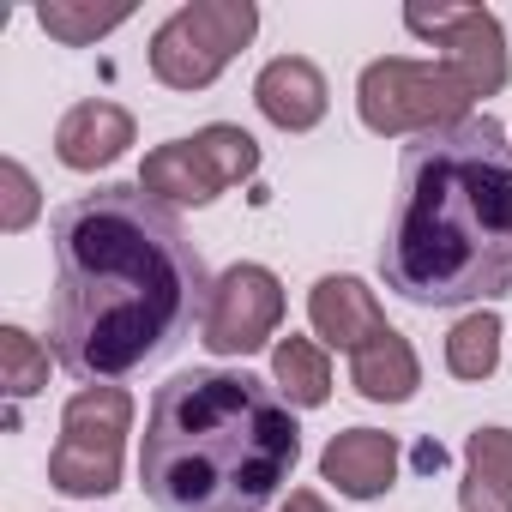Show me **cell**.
<instances>
[{
	"instance_id": "1",
	"label": "cell",
	"mask_w": 512,
	"mask_h": 512,
	"mask_svg": "<svg viewBox=\"0 0 512 512\" xmlns=\"http://www.w3.org/2000/svg\"><path fill=\"white\" fill-rule=\"evenodd\" d=\"M55 362L85 386H115L169 356L211 302V278L181 217L139 181H109L49 217Z\"/></svg>"
},
{
	"instance_id": "2",
	"label": "cell",
	"mask_w": 512,
	"mask_h": 512,
	"mask_svg": "<svg viewBox=\"0 0 512 512\" xmlns=\"http://www.w3.org/2000/svg\"><path fill=\"white\" fill-rule=\"evenodd\" d=\"M380 278L410 308L512 296V133L500 121L470 115L404 145Z\"/></svg>"
},
{
	"instance_id": "3",
	"label": "cell",
	"mask_w": 512,
	"mask_h": 512,
	"mask_svg": "<svg viewBox=\"0 0 512 512\" xmlns=\"http://www.w3.org/2000/svg\"><path fill=\"white\" fill-rule=\"evenodd\" d=\"M296 458V410L247 368H187L151 392L139 482L157 512H266Z\"/></svg>"
},
{
	"instance_id": "4",
	"label": "cell",
	"mask_w": 512,
	"mask_h": 512,
	"mask_svg": "<svg viewBox=\"0 0 512 512\" xmlns=\"http://www.w3.org/2000/svg\"><path fill=\"white\" fill-rule=\"evenodd\" d=\"M356 109H362V127L380 133V139H404V133L422 139V133H440V127L470 121V91L440 61L386 55V61L362 67Z\"/></svg>"
},
{
	"instance_id": "5",
	"label": "cell",
	"mask_w": 512,
	"mask_h": 512,
	"mask_svg": "<svg viewBox=\"0 0 512 512\" xmlns=\"http://www.w3.org/2000/svg\"><path fill=\"white\" fill-rule=\"evenodd\" d=\"M133 428V398L121 386H85L61 410V440L49 452V482L73 500H103L121 488V452Z\"/></svg>"
},
{
	"instance_id": "6",
	"label": "cell",
	"mask_w": 512,
	"mask_h": 512,
	"mask_svg": "<svg viewBox=\"0 0 512 512\" xmlns=\"http://www.w3.org/2000/svg\"><path fill=\"white\" fill-rule=\"evenodd\" d=\"M260 7L253 0H187L151 37V73L169 91H205L235 61V49L253 43Z\"/></svg>"
},
{
	"instance_id": "7",
	"label": "cell",
	"mask_w": 512,
	"mask_h": 512,
	"mask_svg": "<svg viewBox=\"0 0 512 512\" xmlns=\"http://www.w3.org/2000/svg\"><path fill=\"white\" fill-rule=\"evenodd\" d=\"M278 326H284V284H278V272L241 260L223 278H211V302H205V320H199V344L205 350L253 356V350L272 344Z\"/></svg>"
},
{
	"instance_id": "8",
	"label": "cell",
	"mask_w": 512,
	"mask_h": 512,
	"mask_svg": "<svg viewBox=\"0 0 512 512\" xmlns=\"http://www.w3.org/2000/svg\"><path fill=\"white\" fill-rule=\"evenodd\" d=\"M404 25L440 49V67L470 91V103L494 97L506 85V73H512L506 67V37H500V19L488 7H434V13L410 7Z\"/></svg>"
},
{
	"instance_id": "9",
	"label": "cell",
	"mask_w": 512,
	"mask_h": 512,
	"mask_svg": "<svg viewBox=\"0 0 512 512\" xmlns=\"http://www.w3.org/2000/svg\"><path fill=\"white\" fill-rule=\"evenodd\" d=\"M253 103H260V115L278 127V133H314L326 121V73L308 61V55H278L260 67V79H253Z\"/></svg>"
},
{
	"instance_id": "10",
	"label": "cell",
	"mask_w": 512,
	"mask_h": 512,
	"mask_svg": "<svg viewBox=\"0 0 512 512\" xmlns=\"http://www.w3.org/2000/svg\"><path fill=\"white\" fill-rule=\"evenodd\" d=\"M308 320H314V338H320L326 350H350V356L386 332L380 296H374L362 278H350V272H332V278L314 284V296H308Z\"/></svg>"
},
{
	"instance_id": "11",
	"label": "cell",
	"mask_w": 512,
	"mask_h": 512,
	"mask_svg": "<svg viewBox=\"0 0 512 512\" xmlns=\"http://www.w3.org/2000/svg\"><path fill=\"white\" fill-rule=\"evenodd\" d=\"M320 476L350 500H380L398 482V440L380 428H344L320 452Z\"/></svg>"
},
{
	"instance_id": "12",
	"label": "cell",
	"mask_w": 512,
	"mask_h": 512,
	"mask_svg": "<svg viewBox=\"0 0 512 512\" xmlns=\"http://www.w3.org/2000/svg\"><path fill=\"white\" fill-rule=\"evenodd\" d=\"M133 145V115L109 97H91V103H73L55 127V157L79 175H97L109 169L121 151Z\"/></svg>"
},
{
	"instance_id": "13",
	"label": "cell",
	"mask_w": 512,
	"mask_h": 512,
	"mask_svg": "<svg viewBox=\"0 0 512 512\" xmlns=\"http://www.w3.org/2000/svg\"><path fill=\"white\" fill-rule=\"evenodd\" d=\"M139 187L175 211V205H211V199L223 193V175H217L211 151H205L199 133H193V139L157 145V151L145 157V169H139Z\"/></svg>"
},
{
	"instance_id": "14",
	"label": "cell",
	"mask_w": 512,
	"mask_h": 512,
	"mask_svg": "<svg viewBox=\"0 0 512 512\" xmlns=\"http://www.w3.org/2000/svg\"><path fill=\"white\" fill-rule=\"evenodd\" d=\"M350 386H356L368 404H410L416 386H422V362H416L410 338L386 326L374 344H362V350L350 356Z\"/></svg>"
},
{
	"instance_id": "15",
	"label": "cell",
	"mask_w": 512,
	"mask_h": 512,
	"mask_svg": "<svg viewBox=\"0 0 512 512\" xmlns=\"http://www.w3.org/2000/svg\"><path fill=\"white\" fill-rule=\"evenodd\" d=\"M464 512H512V428H476L464 440Z\"/></svg>"
},
{
	"instance_id": "16",
	"label": "cell",
	"mask_w": 512,
	"mask_h": 512,
	"mask_svg": "<svg viewBox=\"0 0 512 512\" xmlns=\"http://www.w3.org/2000/svg\"><path fill=\"white\" fill-rule=\"evenodd\" d=\"M272 380H278V392H284V404L290 410H320L326 398H332V362H326V344H314V338H278V350H272Z\"/></svg>"
},
{
	"instance_id": "17",
	"label": "cell",
	"mask_w": 512,
	"mask_h": 512,
	"mask_svg": "<svg viewBox=\"0 0 512 512\" xmlns=\"http://www.w3.org/2000/svg\"><path fill=\"white\" fill-rule=\"evenodd\" d=\"M446 368L458 380H488L500 368V320L494 314H464L452 332H446Z\"/></svg>"
},
{
	"instance_id": "18",
	"label": "cell",
	"mask_w": 512,
	"mask_h": 512,
	"mask_svg": "<svg viewBox=\"0 0 512 512\" xmlns=\"http://www.w3.org/2000/svg\"><path fill=\"white\" fill-rule=\"evenodd\" d=\"M127 19H133V7H79V0H49V7H37V25L67 49H85V43L109 37Z\"/></svg>"
},
{
	"instance_id": "19",
	"label": "cell",
	"mask_w": 512,
	"mask_h": 512,
	"mask_svg": "<svg viewBox=\"0 0 512 512\" xmlns=\"http://www.w3.org/2000/svg\"><path fill=\"white\" fill-rule=\"evenodd\" d=\"M0 386L7 398H37L49 386V350L25 326H0Z\"/></svg>"
},
{
	"instance_id": "20",
	"label": "cell",
	"mask_w": 512,
	"mask_h": 512,
	"mask_svg": "<svg viewBox=\"0 0 512 512\" xmlns=\"http://www.w3.org/2000/svg\"><path fill=\"white\" fill-rule=\"evenodd\" d=\"M199 145L211 151V163H217L223 187H241L253 169H260V145H253V133H241V127H229V121L199 127Z\"/></svg>"
},
{
	"instance_id": "21",
	"label": "cell",
	"mask_w": 512,
	"mask_h": 512,
	"mask_svg": "<svg viewBox=\"0 0 512 512\" xmlns=\"http://www.w3.org/2000/svg\"><path fill=\"white\" fill-rule=\"evenodd\" d=\"M0 199H7V205H0V229H7V235H19V229H31V217H37V175L19 163V157H7V163H0Z\"/></svg>"
},
{
	"instance_id": "22",
	"label": "cell",
	"mask_w": 512,
	"mask_h": 512,
	"mask_svg": "<svg viewBox=\"0 0 512 512\" xmlns=\"http://www.w3.org/2000/svg\"><path fill=\"white\" fill-rule=\"evenodd\" d=\"M278 512H332V506H326V500H320L314 488H296V494H290V500H284Z\"/></svg>"
}]
</instances>
